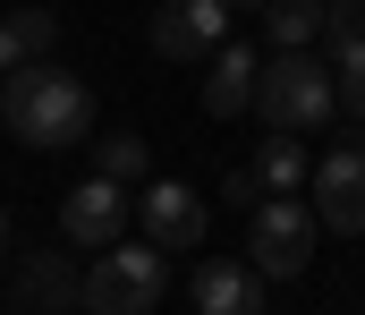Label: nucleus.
I'll return each instance as SVG.
<instances>
[{"instance_id":"f257e3e1","label":"nucleus","mask_w":365,"mask_h":315,"mask_svg":"<svg viewBox=\"0 0 365 315\" xmlns=\"http://www.w3.org/2000/svg\"><path fill=\"white\" fill-rule=\"evenodd\" d=\"M0 128H9L26 154H68V145L93 136V94L68 77V69L26 60V69L0 77Z\"/></svg>"},{"instance_id":"f03ea898","label":"nucleus","mask_w":365,"mask_h":315,"mask_svg":"<svg viewBox=\"0 0 365 315\" xmlns=\"http://www.w3.org/2000/svg\"><path fill=\"white\" fill-rule=\"evenodd\" d=\"M77 299H86V315H153L170 299V247H153V239H136V247H128V239L93 247Z\"/></svg>"},{"instance_id":"7ed1b4c3","label":"nucleus","mask_w":365,"mask_h":315,"mask_svg":"<svg viewBox=\"0 0 365 315\" xmlns=\"http://www.w3.org/2000/svg\"><path fill=\"white\" fill-rule=\"evenodd\" d=\"M255 119H264V128H289V136H306V128L340 119V77H331L314 51H272L264 77H255Z\"/></svg>"},{"instance_id":"20e7f679","label":"nucleus","mask_w":365,"mask_h":315,"mask_svg":"<svg viewBox=\"0 0 365 315\" xmlns=\"http://www.w3.org/2000/svg\"><path fill=\"white\" fill-rule=\"evenodd\" d=\"M314 205H289V196H264V205L247 213V264L264 273V281H297L306 264H314Z\"/></svg>"},{"instance_id":"39448f33","label":"nucleus","mask_w":365,"mask_h":315,"mask_svg":"<svg viewBox=\"0 0 365 315\" xmlns=\"http://www.w3.org/2000/svg\"><path fill=\"white\" fill-rule=\"evenodd\" d=\"M306 188H314L306 205H314V221H323V230H340V239H365V145H340V154H323Z\"/></svg>"},{"instance_id":"423d86ee","label":"nucleus","mask_w":365,"mask_h":315,"mask_svg":"<svg viewBox=\"0 0 365 315\" xmlns=\"http://www.w3.org/2000/svg\"><path fill=\"white\" fill-rule=\"evenodd\" d=\"M230 17H238L230 0H162L145 34H153V51H162V60H204V51H221V43H230Z\"/></svg>"},{"instance_id":"0eeeda50","label":"nucleus","mask_w":365,"mask_h":315,"mask_svg":"<svg viewBox=\"0 0 365 315\" xmlns=\"http://www.w3.org/2000/svg\"><path fill=\"white\" fill-rule=\"evenodd\" d=\"M128 221H136V213H128V188H119V179H102V171L77 179V188L60 196V230H68V247H110Z\"/></svg>"},{"instance_id":"6e6552de","label":"nucleus","mask_w":365,"mask_h":315,"mask_svg":"<svg viewBox=\"0 0 365 315\" xmlns=\"http://www.w3.org/2000/svg\"><path fill=\"white\" fill-rule=\"evenodd\" d=\"M136 230L153 239V247H204V196L187 188V179H153L145 188V205H136Z\"/></svg>"},{"instance_id":"1a4fd4ad","label":"nucleus","mask_w":365,"mask_h":315,"mask_svg":"<svg viewBox=\"0 0 365 315\" xmlns=\"http://www.w3.org/2000/svg\"><path fill=\"white\" fill-rule=\"evenodd\" d=\"M255 77H264V51L221 43V51H212V77H204V119H238V111H255Z\"/></svg>"},{"instance_id":"9d476101","label":"nucleus","mask_w":365,"mask_h":315,"mask_svg":"<svg viewBox=\"0 0 365 315\" xmlns=\"http://www.w3.org/2000/svg\"><path fill=\"white\" fill-rule=\"evenodd\" d=\"M195 315H264V273L204 256L195 264Z\"/></svg>"},{"instance_id":"9b49d317","label":"nucleus","mask_w":365,"mask_h":315,"mask_svg":"<svg viewBox=\"0 0 365 315\" xmlns=\"http://www.w3.org/2000/svg\"><path fill=\"white\" fill-rule=\"evenodd\" d=\"M51 43H60V17L51 9H9L0 17V77L26 69V60H51Z\"/></svg>"},{"instance_id":"f8f14e48","label":"nucleus","mask_w":365,"mask_h":315,"mask_svg":"<svg viewBox=\"0 0 365 315\" xmlns=\"http://www.w3.org/2000/svg\"><path fill=\"white\" fill-rule=\"evenodd\" d=\"M68 256H26V273H17V307L26 315H60L68 307Z\"/></svg>"},{"instance_id":"ddd939ff","label":"nucleus","mask_w":365,"mask_h":315,"mask_svg":"<svg viewBox=\"0 0 365 315\" xmlns=\"http://www.w3.org/2000/svg\"><path fill=\"white\" fill-rule=\"evenodd\" d=\"M323 17H331V0H272V9H264L272 51H314V43H323Z\"/></svg>"},{"instance_id":"4468645a","label":"nucleus","mask_w":365,"mask_h":315,"mask_svg":"<svg viewBox=\"0 0 365 315\" xmlns=\"http://www.w3.org/2000/svg\"><path fill=\"white\" fill-rule=\"evenodd\" d=\"M255 179L272 188V196H289L297 179H314V154L289 136V128H264V154H255Z\"/></svg>"},{"instance_id":"2eb2a0df","label":"nucleus","mask_w":365,"mask_h":315,"mask_svg":"<svg viewBox=\"0 0 365 315\" xmlns=\"http://www.w3.org/2000/svg\"><path fill=\"white\" fill-rule=\"evenodd\" d=\"M323 43H331L340 77H349V69H365V0H331V17H323Z\"/></svg>"},{"instance_id":"dca6fc26","label":"nucleus","mask_w":365,"mask_h":315,"mask_svg":"<svg viewBox=\"0 0 365 315\" xmlns=\"http://www.w3.org/2000/svg\"><path fill=\"white\" fill-rule=\"evenodd\" d=\"M145 162H153V154H145V136H102V145H93V171H102V179H119V188H128V179H145Z\"/></svg>"},{"instance_id":"f3484780","label":"nucleus","mask_w":365,"mask_h":315,"mask_svg":"<svg viewBox=\"0 0 365 315\" xmlns=\"http://www.w3.org/2000/svg\"><path fill=\"white\" fill-rule=\"evenodd\" d=\"M221 196H230L238 213H255V205H264V179H255V162H247V171H230V188H221Z\"/></svg>"},{"instance_id":"a211bd4d","label":"nucleus","mask_w":365,"mask_h":315,"mask_svg":"<svg viewBox=\"0 0 365 315\" xmlns=\"http://www.w3.org/2000/svg\"><path fill=\"white\" fill-rule=\"evenodd\" d=\"M340 119H365V69L340 77Z\"/></svg>"},{"instance_id":"6ab92c4d","label":"nucleus","mask_w":365,"mask_h":315,"mask_svg":"<svg viewBox=\"0 0 365 315\" xmlns=\"http://www.w3.org/2000/svg\"><path fill=\"white\" fill-rule=\"evenodd\" d=\"M230 9H238V17H264V9H272V0H230Z\"/></svg>"},{"instance_id":"aec40b11","label":"nucleus","mask_w":365,"mask_h":315,"mask_svg":"<svg viewBox=\"0 0 365 315\" xmlns=\"http://www.w3.org/2000/svg\"><path fill=\"white\" fill-rule=\"evenodd\" d=\"M0 247H9V205H0Z\"/></svg>"}]
</instances>
